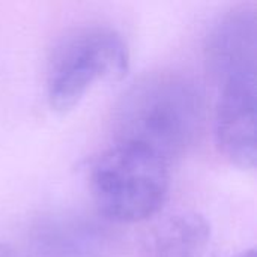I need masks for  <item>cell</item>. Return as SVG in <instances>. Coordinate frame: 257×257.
Returning a JSON list of instances; mask_svg holds the SVG:
<instances>
[{
  "label": "cell",
  "mask_w": 257,
  "mask_h": 257,
  "mask_svg": "<svg viewBox=\"0 0 257 257\" xmlns=\"http://www.w3.org/2000/svg\"><path fill=\"white\" fill-rule=\"evenodd\" d=\"M203 122L205 99L191 78L170 71L152 72L117 102L116 143L146 149L170 164L196 143Z\"/></svg>",
  "instance_id": "1"
},
{
  "label": "cell",
  "mask_w": 257,
  "mask_h": 257,
  "mask_svg": "<svg viewBox=\"0 0 257 257\" xmlns=\"http://www.w3.org/2000/svg\"><path fill=\"white\" fill-rule=\"evenodd\" d=\"M98 211L116 223L145 221L161 211L170 188L169 163L152 152L116 143L90 169Z\"/></svg>",
  "instance_id": "2"
},
{
  "label": "cell",
  "mask_w": 257,
  "mask_h": 257,
  "mask_svg": "<svg viewBox=\"0 0 257 257\" xmlns=\"http://www.w3.org/2000/svg\"><path fill=\"white\" fill-rule=\"evenodd\" d=\"M130 51L111 27H80L53 50L47 68V101L51 110L74 108L98 81H117L128 72Z\"/></svg>",
  "instance_id": "3"
},
{
  "label": "cell",
  "mask_w": 257,
  "mask_h": 257,
  "mask_svg": "<svg viewBox=\"0 0 257 257\" xmlns=\"http://www.w3.org/2000/svg\"><path fill=\"white\" fill-rule=\"evenodd\" d=\"M220 86L215 134L221 152L242 170L256 167V75L227 78Z\"/></svg>",
  "instance_id": "4"
},
{
  "label": "cell",
  "mask_w": 257,
  "mask_h": 257,
  "mask_svg": "<svg viewBox=\"0 0 257 257\" xmlns=\"http://www.w3.org/2000/svg\"><path fill=\"white\" fill-rule=\"evenodd\" d=\"M257 27L254 11L236 8L223 15L211 29L205 59L217 83L232 77L256 74Z\"/></svg>",
  "instance_id": "5"
},
{
  "label": "cell",
  "mask_w": 257,
  "mask_h": 257,
  "mask_svg": "<svg viewBox=\"0 0 257 257\" xmlns=\"http://www.w3.org/2000/svg\"><path fill=\"white\" fill-rule=\"evenodd\" d=\"M98 224L80 217L41 221L30 239L32 257H110L111 242Z\"/></svg>",
  "instance_id": "6"
},
{
  "label": "cell",
  "mask_w": 257,
  "mask_h": 257,
  "mask_svg": "<svg viewBox=\"0 0 257 257\" xmlns=\"http://www.w3.org/2000/svg\"><path fill=\"white\" fill-rule=\"evenodd\" d=\"M211 226L200 214H178L152 235L148 257H205Z\"/></svg>",
  "instance_id": "7"
},
{
  "label": "cell",
  "mask_w": 257,
  "mask_h": 257,
  "mask_svg": "<svg viewBox=\"0 0 257 257\" xmlns=\"http://www.w3.org/2000/svg\"><path fill=\"white\" fill-rule=\"evenodd\" d=\"M0 257H17V254L9 245L0 242Z\"/></svg>",
  "instance_id": "8"
},
{
  "label": "cell",
  "mask_w": 257,
  "mask_h": 257,
  "mask_svg": "<svg viewBox=\"0 0 257 257\" xmlns=\"http://www.w3.org/2000/svg\"><path fill=\"white\" fill-rule=\"evenodd\" d=\"M235 257H256V250L254 248H248L245 251H241L239 254H236Z\"/></svg>",
  "instance_id": "9"
}]
</instances>
